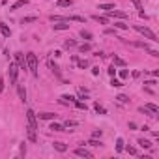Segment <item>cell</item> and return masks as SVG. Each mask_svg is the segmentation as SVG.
<instances>
[{"label":"cell","mask_w":159,"mask_h":159,"mask_svg":"<svg viewBox=\"0 0 159 159\" xmlns=\"http://www.w3.org/2000/svg\"><path fill=\"white\" fill-rule=\"evenodd\" d=\"M26 120H28V127H26V133H28V140L30 142H36V131H37V124H36V112L32 109L26 110Z\"/></svg>","instance_id":"obj_1"},{"label":"cell","mask_w":159,"mask_h":159,"mask_svg":"<svg viewBox=\"0 0 159 159\" xmlns=\"http://www.w3.org/2000/svg\"><path fill=\"white\" fill-rule=\"evenodd\" d=\"M26 66H28V69H30V73L36 77V75H37V58H36L34 52H28V54H26Z\"/></svg>","instance_id":"obj_2"},{"label":"cell","mask_w":159,"mask_h":159,"mask_svg":"<svg viewBox=\"0 0 159 159\" xmlns=\"http://www.w3.org/2000/svg\"><path fill=\"white\" fill-rule=\"evenodd\" d=\"M135 30H137V32H140V34L144 36V37H148L150 41H154V43H157V41H159V39H157V36H155V34H154V32L150 30V28H146V26H135Z\"/></svg>","instance_id":"obj_3"},{"label":"cell","mask_w":159,"mask_h":159,"mask_svg":"<svg viewBox=\"0 0 159 159\" xmlns=\"http://www.w3.org/2000/svg\"><path fill=\"white\" fill-rule=\"evenodd\" d=\"M15 62H17V66L21 67V69H28V66H26V58L22 56V52H15Z\"/></svg>","instance_id":"obj_4"},{"label":"cell","mask_w":159,"mask_h":159,"mask_svg":"<svg viewBox=\"0 0 159 159\" xmlns=\"http://www.w3.org/2000/svg\"><path fill=\"white\" fill-rule=\"evenodd\" d=\"M75 155H79V157H86V159H92V157H94V154H92V152H88V150L82 148V146L75 148Z\"/></svg>","instance_id":"obj_5"},{"label":"cell","mask_w":159,"mask_h":159,"mask_svg":"<svg viewBox=\"0 0 159 159\" xmlns=\"http://www.w3.org/2000/svg\"><path fill=\"white\" fill-rule=\"evenodd\" d=\"M109 13V17H118V19H127V13L125 11H118L116 7L114 10H110V11H107Z\"/></svg>","instance_id":"obj_6"},{"label":"cell","mask_w":159,"mask_h":159,"mask_svg":"<svg viewBox=\"0 0 159 159\" xmlns=\"http://www.w3.org/2000/svg\"><path fill=\"white\" fill-rule=\"evenodd\" d=\"M17 66H15V64H10V79H11V82L15 84L17 82Z\"/></svg>","instance_id":"obj_7"},{"label":"cell","mask_w":159,"mask_h":159,"mask_svg":"<svg viewBox=\"0 0 159 159\" xmlns=\"http://www.w3.org/2000/svg\"><path fill=\"white\" fill-rule=\"evenodd\" d=\"M47 64H49V69L52 71V73H54V75H56V77H60V67L56 66V64H54V62H52L51 58H49V60H47Z\"/></svg>","instance_id":"obj_8"},{"label":"cell","mask_w":159,"mask_h":159,"mask_svg":"<svg viewBox=\"0 0 159 159\" xmlns=\"http://www.w3.org/2000/svg\"><path fill=\"white\" fill-rule=\"evenodd\" d=\"M54 30H69V25H67V21H60L58 25H52Z\"/></svg>","instance_id":"obj_9"},{"label":"cell","mask_w":159,"mask_h":159,"mask_svg":"<svg viewBox=\"0 0 159 159\" xmlns=\"http://www.w3.org/2000/svg\"><path fill=\"white\" fill-rule=\"evenodd\" d=\"M0 30H2V36H4V37H10L11 30L7 28V25H6V22H0Z\"/></svg>","instance_id":"obj_10"},{"label":"cell","mask_w":159,"mask_h":159,"mask_svg":"<svg viewBox=\"0 0 159 159\" xmlns=\"http://www.w3.org/2000/svg\"><path fill=\"white\" fill-rule=\"evenodd\" d=\"M112 64H114V66H118V67H124L125 66V60L120 58V56H112Z\"/></svg>","instance_id":"obj_11"},{"label":"cell","mask_w":159,"mask_h":159,"mask_svg":"<svg viewBox=\"0 0 159 159\" xmlns=\"http://www.w3.org/2000/svg\"><path fill=\"white\" fill-rule=\"evenodd\" d=\"M79 34H81V37H82V39H86V41H90V39L94 37V36H92V32H88V30H84V28H82L81 32H79Z\"/></svg>","instance_id":"obj_12"},{"label":"cell","mask_w":159,"mask_h":159,"mask_svg":"<svg viewBox=\"0 0 159 159\" xmlns=\"http://www.w3.org/2000/svg\"><path fill=\"white\" fill-rule=\"evenodd\" d=\"M36 21H37L36 15H30V17H22L21 19V25H28V22H36Z\"/></svg>","instance_id":"obj_13"},{"label":"cell","mask_w":159,"mask_h":159,"mask_svg":"<svg viewBox=\"0 0 159 159\" xmlns=\"http://www.w3.org/2000/svg\"><path fill=\"white\" fill-rule=\"evenodd\" d=\"M54 150H58L60 154H64V152L67 150V146L64 144V142H54Z\"/></svg>","instance_id":"obj_14"},{"label":"cell","mask_w":159,"mask_h":159,"mask_svg":"<svg viewBox=\"0 0 159 159\" xmlns=\"http://www.w3.org/2000/svg\"><path fill=\"white\" fill-rule=\"evenodd\" d=\"M17 90H19V97H21V101H26V90H25V86H17Z\"/></svg>","instance_id":"obj_15"},{"label":"cell","mask_w":159,"mask_h":159,"mask_svg":"<svg viewBox=\"0 0 159 159\" xmlns=\"http://www.w3.org/2000/svg\"><path fill=\"white\" fill-rule=\"evenodd\" d=\"M54 116L56 114H52V112H41L39 114V120H54Z\"/></svg>","instance_id":"obj_16"},{"label":"cell","mask_w":159,"mask_h":159,"mask_svg":"<svg viewBox=\"0 0 159 159\" xmlns=\"http://www.w3.org/2000/svg\"><path fill=\"white\" fill-rule=\"evenodd\" d=\"M71 4H73V0H58V2H56L58 7H69Z\"/></svg>","instance_id":"obj_17"},{"label":"cell","mask_w":159,"mask_h":159,"mask_svg":"<svg viewBox=\"0 0 159 159\" xmlns=\"http://www.w3.org/2000/svg\"><path fill=\"white\" fill-rule=\"evenodd\" d=\"M131 45H133V47H140V49H144V51H146V49H150L146 41H131Z\"/></svg>","instance_id":"obj_18"},{"label":"cell","mask_w":159,"mask_h":159,"mask_svg":"<svg viewBox=\"0 0 159 159\" xmlns=\"http://www.w3.org/2000/svg\"><path fill=\"white\" fill-rule=\"evenodd\" d=\"M60 101H62V103H73L75 97H73V95H67V94H66V95H60Z\"/></svg>","instance_id":"obj_19"},{"label":"cell","mask_w":159,"mask_h":159,"mask_svg":"<svg viewBox=\"0 0 159 159\" xmlns=\"http://www.w3.org/2000/svg\"><path fill=\"white\" fill-rule=\"evenodd\" d=\"M28 2L26 0H17V2H15L13 6H11V10H19V7H22V6H26Z\"/></svg>","instance_id":"obj_20"},{"label":"cell","mask_w":159,"mask_h":159,"mask_svg":"<svg viewBox=\"0 0 159 159\" xmlns=\"http://www.w3.org/2000/svg\"><path fill=\"white\" fill-rule=\"evenodd\" d=\"M139 144L142 146V148H152V142H150V140H146V139H139Z\"/></svg>","instance_id":"obj_21"},{"label":"cell","mask_w":159,"mask_h":159,"mask_svg":"<svg viewBox=\"0 0 159 159\" xmlns=\"http://www.w3.org/2000/svg\"><path fill=\"white\" fill-rule=\"evenodd\" d=\"M116 99L118 101H120V103H124V105H127V103H129L131 99L129 97H127V95H124V94H120V95H116Z\"/></svg>","instance_id":"obj_22"},{"label":"cell","mask_w":159,"mask_h":159,"mask_svg":"<svg viewBox=\"0 0 159 159\" xmlns=\"http://www.w3.org/2000/svg\"><path fill=\"white\" fill-rule=\"evenodd\" d=\"M146 109L150 110V112H154V114H157V112H159V107H157V105H154V103H148Z\"/></svg>","instance_id":"obj_23"},{"label":"cell","mask_w":159,"mask_h":159,"mask_svg":"<svg viewBox=\"0 0 159 159\" xmlns=\"http://www.w3.org/2000/svg\"><path fill=\"white\" fill-rule=\"evenodd\" d=\"M49 129H52V131H66V129H64V125H60V124H51L49 125Z\"/></svg>","instance_id":"obj_24"},{"label":"cell","mask_w":159,"mask_h":159,"mask_svg":"<svg viewBox=\"0 0 159 159\" xmlns=\"http://www.w3.org/2000/svg\"><path fill=\"white\" fill-rule=\"evenodd\" d=\"M94 19L97 21L99 25H107V22H109V19L107 17H101V15H94Z\"/></svg>","instance_id":"obj_25"},{"label":"cell","mask_w":159,"mask_h":159,"mask_svg":"<svg viewBox=\"0 0 159 159\" xmlns=\"http://www.w3.org/2000/svg\"><path fill=\"white\" fill-rule=\"evenodd\" d=\"M110 86H112V88H120V86H124V82H122V81H118V79H114V77H112V81H110Z\"/></svg>","instance_id":"obj_26"},{"label":"cell","mask_w":159,"mask_h":159,"mask_svg":"<svg viewBox=\"0 0 159 159\" xmlns=\"http://www.w3.org/2000/svg\"><path fill=\"white\" fill-rule=\"evenodd\" d=\"M69 21H77V22H86L84 17H81V15H71V17H67Z\"/></svg>","instance_id":"obj_27"},{"label":"cell","mask_w":159,"mask_h":159,"mask_svg":"<svg viewBox=\"0 0 159 159\" xmlns=\"http://www.w3.org/2000/svg\"><path fill=\"white\" fill-rule=\"evenodd\" d=\"M99 10H105V11H110V10H114V4H99Z\"/></svg>","instance_id":"obj_28"},{"label":"cell","mask_w":159,"mask_h":159,"mask_svg":"<svg viewBox=\"0 0 159 159\" xmlns=\"http://www.w3.org/2000/svg\"><path fill=\"white\" fill-rule=\"evenodd\" d=\"M90 49H92V45H90V43H82L81 47H79V51H81V52H88Z\"/></svg>","instance_id":"obj_29"},{"label":"cell","mask_w":159,"mask_h":159,"mask_svg":"<svg viewBox=\"0 0 159 159\" xmlns=\"http://www.w3.org/2000/svg\"><path fill=\"white\" fill-rule=\"evenodd\" d=\"M75 45H77L75 39H66V43H64V47H66V49H71V47H75Z\"/></svg>","instance_id":"obj_30"},{"label":"cell","mask_w":159,"mask_h":159,"mask_svg":"<svg viewBox=\"0 0 159 159\" xmlns=\"http://www.w3.org/2000/svg\"><path fill=\"white\" fill-rule=\"evenodd\" d=\"M77 66H79V69L88 67V60H77Z\"/></svg>","instance_id":"obj_31"},{"label":"cell","mask_w":159,"mask_h":159,"mask_svg":"<svg viewBox=\"0 0 159 159\" xmlns=\"http://www.w3.org/2000/svg\"><path fill=\"white\" fill-rule=\"evenodd\" d=\"M94 109H95V110H97V112H99V114H107V110H105V107H101V105H99V103H95V105H94Z\"/></svg>","instance_id":"obj_32"},{"label":"cell","mask_w":159,"mask_h":159,"mask_svg":"<svg viewBox=\"0 0 159 159\" xmlns=\"http://www.w3.org/2000/svg\"><path fill=\"white\" fill-rule=\"evenodd\" d=\"M116 152H124V140L122 139L116 140Z\"/></svg>","instance_id":"obj_33"},{"label":"cell","mask_w":159,"mask_h":159,"mask_svg":"<svg viewBox=\"0 0 159 159\" xmlns=\"http://www.w3.org/2000/svg\"><path fill=\"white\" fill-rule=\"evenodd\" d=\"M88 144H90V146H94V148H99V146H101V140H97V139H92V140L88 142Z\"/></svg>","instance_id":"obj_34"},{"label":"cell","mask_w":159,"mask_h":159,"mask_svg":"<svg viewBox=\"0 0 159 159\" xmlns=\"http://www.w3.org/2000/svg\"><path fill=\"white\" fill-rule=\"evenodd\" d=\"M124 150H127L131 155H137V148H133V146H124Z\"/></svg>","instance_id":"obj_35"},{"label":"cell","mask_w":159,"mask_h":159,"mask_svg":"<svg viewBox=\"0 0 159 159\" xmlns=\"http://www.w3.org/2000/svg\"><path fill=\"white\" fill-rule=\"evenodd\" d=\"M73 103H75V107H77V109H84V110H86V103H82V101H77V99H75Z\"/></svg>","instance_id":"obj_36"},{"label":"cell","mask_w":159,"mask_h":159,"mask_svg":"<svg viewBox=\"0 0 159 159\" xmlns=\"http://www.w3.org/2000/svg\"><path fill=\"white\" fill-rule=\"evenodd\" d=\"M114 28H120V30H127L125 22H114Z\"/></svg>","instance_id":"obj_37"},{"label":"cell","mask_w":159,"mask_h":159,"mask_svg":"<svg viewBox=\"0 0 159 159\" xmlns=\"http://www.w3.org/2000/svg\"><path fill=\"white\" fill-rule=\"evenodd\" d=\"M116 71H118V69H116V66L112 64V66L109 67V75H110V77H114V75H116Z\"/></svg>","instance_id":"obj_38"},{"label":"cell","mask_w":159,"mask_h":159,"mask_svg":"<svg viewBox=\"0 0 159 159\" xmlns=\"http://www.w3.org/2000/svg\"><path fill=\"white\" fill-rule=\"evenodd\" d=\"M133 4H135V7H137V10H144V7H142V2H140V0H133Z\"/></svg>","instance_id":"obj_39"},{"label":"cell","mask_w":159,"mask_h":159,"mask_svg":"<svg viewBox=\"0 0 159 159\" xmlns=\"http://www.w3.org/2000/svg\"><path fill=\"white\" fill-rule=\"evenodd\" d=\"M148 52H150V56H154V58H159V52L157 51H152V49H146Z\"/></svg>","instance_id":"obj_40"},{"label":"cell","mask_w":159,"mask_h":159,"mask_svg":"<svg viewBox=\"0 0 159 159\" xmlns=\"http://www.w3.org/2000/svg\"><path fill=\"white\" fill-rule=\"evenodd\" d=\"M101 135H103V131L99 129V131H94V133H92V137H94V139H99Z\"/></svg>","instance_id":"obj_41"},{"label":"cell","mask_w":159,"mask_h":159,"mask_svg":"<svg viewBox=\"0 0 159 159\" xmlns=\"http://www.w3.org/2000/svg\"><path fill=\"white\" fill-rule=\"evenodd\" d=\"M127 75H129V71H127V69H122V71H120V77H122V79H127Z\"/></svg>","instance_id":"obj_42"},{"label":"cell","mask_w":159,"mask_h":159,"mask_svg":"<svg viewBox=\"0 0 159 159\" xmlns=\"http://www.w3.org/2000/svg\"><path fill=\"white\" fill-rule=\"evenodd\" d=\"M77 125V122H73V120H67L66 122V127H75Z\"/></svg>","instance_id":"obj_43"},{"label":"cell","mask_w":159,"mask_h":159,"mask_svg":"<svg viewBox=\"0 0 159 159\" xmlns=\"http://www.w3.org/2000/svg\"><path fill=\"white\" fill-rule=\"evenodd\" d=\"M144 84H146V86H154V84H157V82H155V81H144Z\"/></svg>","instance_id":"obj_44"},{"label":"cell","mask_w":159,"mask_h":159,"mask_svg":"<svg viewBox=\"0 0 159 159\" xmlns=\"http://www.w3.org/2000/svg\"><path fill=\"white\" fill-rule=\"evenodd\" d=\"M4 86H6L4 84V79H0V92H4Z\"/></svg>","instance_id":"obj_45"},{"label":"cell","mask_w":159,"mask_h":159,"mask_svg":"<svg viewBox=\"0 0 159 159\" xmlns=\"http://www.w3.org/2000/svg\"><path fill=\"white\" fill-rule=\"evenodd\" d=\"M129 129H137V124H135V122H129Z\"/></svg>","instance_id":"obj_46"}]
</instances>
